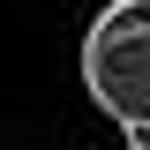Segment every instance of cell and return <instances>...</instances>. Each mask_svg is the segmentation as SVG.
I'll return each mask as SVG.
<instances>
[{"mask_svg":"<svg viewBox=\"0 0 150 150\" xmlns=\"http://www.w3.org/2000/svg\"><path fill=\"white\" fill-rule=\"evenodd\" d=\"M83 90L128 135L150 128V0H105L83 30Z\"/></svg>","mask_w":150,"mask_h":150,"instance_id":"cell-1","label":"cell"},{"mask_svg":"<svg viewBox=\"0 0 150 150\" xmlns=\"http://www.w3.org/2000/svg\"><path fill=\"white\" fill-rule=\"evenodd\" d=\"M128 150H150V128H143V135H128Z\"/></svg>","mask_w":150,"mask_h":150,"instance_id":"cell-2","label":"cell"}]
</instances>
